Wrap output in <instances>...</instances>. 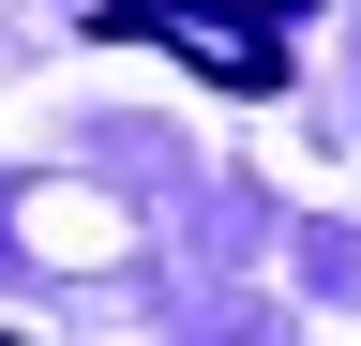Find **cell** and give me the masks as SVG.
Masks as SVG:
<instances>
[{
	"label": "cell",
	"instance_id": "obj_1",
	"mask_svg": "<svg viewBox=\"0 0 361 346\" xmlns=\"http://www.w3.org/2000/svg\"><path fill=\"white\" fill-rule=\"evenodd\" d=\"M90 46H180V61H211L226 91H271V75H286V46H271L256 16H211V0H106Z\"/></svg>",
	"mask_w": 361,
	"mask_h": 346
},
{
	"label": "cell",
	"instance_id": "obj_2",
	"mask_svg": "<svg viewBox=\"0 0 361 346\" xmlns=\"http://www.w3.org/2000/svg\"><path fill=\"white\" fill-rule=\"evenodd\" d=\"M211 16H256V30H286V16H301V0H211Z\"/></svg>",
	"mask_w": 361,
	"mask_h": 346
}]
</instances>
